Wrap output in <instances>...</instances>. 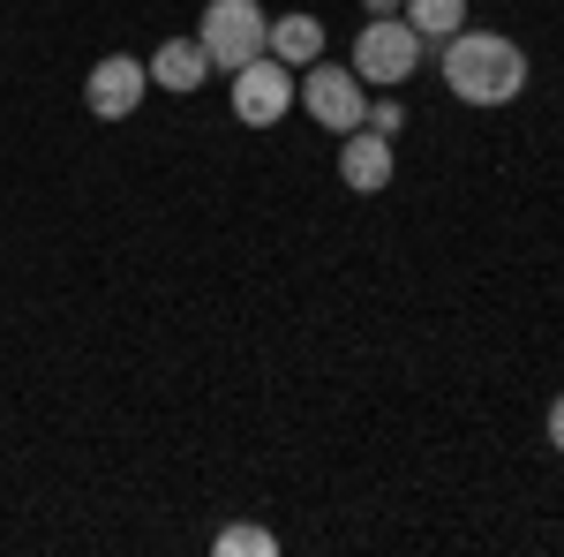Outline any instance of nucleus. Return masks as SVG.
<instances>
[{
  "label": "nucleus",
  "mask_w": 564,
  "mask_h": 557,
  "mask_svg": "<svg viewBox=\"0 0 564 557\" xmlns=\"http://www.w3.org/2000/svg\"><path fill=\"white\" fill-rule=\"evenodd\" d=\"M444 84L459 90L467 106H505L527 90V53L497 31H452L444 45Z\"/></svg>",
  "instance_id": "obj_1"
},
{
  "label": "nucleus",
  "mask_w": 564,
  "mask_h": 557,
  "mask_svg": "<svg viewBox=\"0 0 564 557\" xmlns=\"http://www.w3.org/2000/svg\"><path fill=\"white\" fill-rule=\"evenodd\" d=\"M414 68H422V31H414L406 15L361 23V39H354V76H361V84H406Z\"/></svg>",
  "instance_id": "obj_2"
},
{
  "label": "nucleus",
  "mask_w": 564,
  "mask_h": 557,
  "mask_svg": "<svg viewBox=\"0 0 564 557\" xmlns=\"http://www.w3.org/2000/svg\"><path fill=\"white\" fill-rule=\"evenodd\" d=\"M263 31H271V23H263L257 0H212L196 39H204V53H212V68H226V76H234L241 61H257V53H263Z\"/></svg>",
  "instance_id": "obj_3"
},
{
  "label": "nucleus",
  "mask_w": 564,
  "mask_h": 557,
  "mask_svg": "<svg viewBox=\"0 0 564 557\" xmlns=\"http://www.w3.org/2000/svg\"><path fill=\"white\" fill-rule=\"evenodd\" d=\"M286 106H294V68H286V61H263L257 53V61L234 68V114H241L249 129H271Z\"/></svg>",
  "instance_id": "obj_4"
},
{
  "label": "nucleus",
  "mask_w": 564,
  "mask_h": 557,
  "mask_svg": "<svg viewBox=\"0 0 564 557\" xmlns=\"http://www.w3.org/2000/svg\"><path fill=\"white\" fill-rule=\"evenodd\" d=\"M143 90H151V68L129 61V53H106V61L90 68L84 98H90V114H98V121H129L135 106H143Z\"/></svg>",
  "instance_id": "obj_5"
},
{
  "label": "nucleus",
  "mask_w": 564,
  "mask_h": 557,
  "mask_svg": "<svg viewBox=\"0 0 564 557\" xmlns=\"http://www.w3.org/2000/svg\"><path fill=\"white\" fill-rule=\"evenodd\" d=\"M302 106L316 114V121H324V129H339V136L361 129V114H369V98H361V76H354V68H324V61L308 68Z\"/></svg>",
  "instance_id": "obj_6"
},
{
  "label": "nucleus",
  "mask_w": 564,
  "mask_h": 557,
  "mask_svg": "<svg viewBox=\"0 0 564 557\" xmlns=\"http://www.w3.org/2000/svg\"><path fill=\"white\" fill-rule=\"evenodd\" d=\"M339 181L361 189V196H377L391 181V143L377 129H347V143H339Z\"/></svg>",
  "instance_id": "obj_7"
},
{
  "label": "nucleus",
  "mask_w": 564,
  "mask_h": 557,
  "mask_svg": "<svg viewBox=\"0 0 564 557\" xmlns=\"http://www.w3.org/2000/svg\"><path fill=\"white\" fill-rule=\"evenodd\" d=\"M204 68H212V53H204V39H166L159 53H151V84H166V90H188L204 84Z\"/></svg>",
  "instance_id": "obj_8"
},
{
  "label": "nucleus",
  "mask_w": 564,
  "mask_h": 557,
  "mask_svg": "<svg viewBox=\"0 0 564 557\" xmlns=\"http://www.w3.org/2000/svg\"><path fill=\"white\" fill-rule=\"evenodd\" d=\"M263 45H271V61L302 68V61H316V53H324V23H316V15H279V23L263 31Z\"/></svg>",
  "instance_id": "obj_9"
},
{
  "label": "nucleus",
  "mask_w": 564,
  "mask_h": 557,
  "mask_svg": "<svg viewBox=\"0 0 564 557\" xmlns=\"http://www.w3.org/2000/svg\"><path fill=\"white\" fill-rule=\"evenodd\" d=\"M406 23H414L422 39H452V31L467 23V0H406Z\"/></svg>",
  "instance_id": "obj_10"
},
{
  "label": "nucleus",
  "mask_w": 564,
  "mask_h": 557,
  "mask_svg": "<svg viewBox=\"0 0 564 557\" xmlns=\"http://www.w3.org/2000/svg\"><path fill=\"white\" fill-rule=\"evenodd\" d=\"M218 550H226V557H241V550H249V557H271L279 543H271L263 527H226V535H218Z\"/></svg>",
  "instance_id": "obj_11"
},
{
  "label": "nucleus",
  "mask_w": 564,
  "mask_h": 557,
  "mask_svg": "<svg viewBox=\"0 0 564 557\" xmlns=\"http://www.w3.org/2000/svg\"><path fill=\"white\" fill-rule=\"evenodd\" d=\"M550 444H557V452H564V399H557V407H550Z\"/></svg>",
  "instance_id": "obj_12"
},
{
  "label": "nucleus",
  "mask_w": 564,
  "mask_h": 557,
  "mask_svg": "<svg viewBox=\"0 0 564 557\" xmlns=\"http://www.w3.org/2000/svg\"><path fill=\"white\" fill-rule=\"evenodd\" d=\"M369 8H377V15H391V8H399V0H369Z\"/></svg>",
  "instance_id": "obj_13"
}]
</instances>
